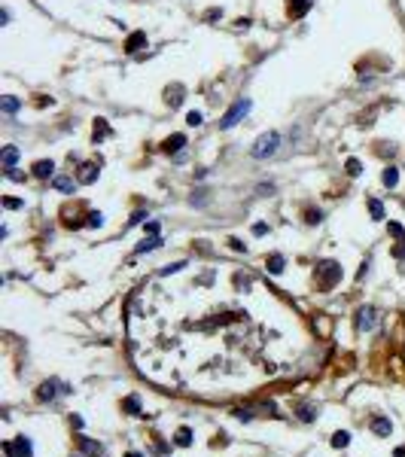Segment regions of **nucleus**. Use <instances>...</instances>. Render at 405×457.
Listing matches in <instances>:
<instances>
[{"label":"nucleus","instance_id":"obj_1","mask_svg":"<svg viewBox=\"0 0 405 457\" xmlns=\"http://www.w3.org/2000/svg\"><path fill=\"white\" fill-rule=\"evenodd\" d=\"M277 146H280V134L277 131H265V134H259L256 137V143L250 146V156L253 159H271L274 152H277Z\"/></svg>","mask_w":405,"mask_h":457},{"label":"nucleus","instance_id":"obj_2","mask_svg":"<svg viewBox=\"0 0 405 457\" xmlns=\"http://www.w3.org/2000/svg\"><path fill=\"white\" fill-rule=\"evenodd\" d=\"M250 107H253V101H250V98H238V101L226 110V116L219 119V128H235V125L247 116V113H250Z\"/></svg>","mask_w":405,"mask_h":457},{"label":"nucleus","instance_id":"obj_3","mask_svg":"<svg viewBox=\"0 0 405 457\" xmlns=\"http://www.w3.org/2000/svg\"><path fill=\"white\" fill-rule=\"evenodd\" d=\"M317 278H320V287H323V290L335 287V284L341 281V265L332 262V259H323V262L317 265Z\"/></svg>","mask_w":405,"mask_h":457},{"label":"nucleus","instance_id":"obj_4","mask_svg":"<svg viewBox=\"0 0 405 457\" xmlns=\"http://www.w3.org/2000/svg\"><path fill=\"white\" fill-rule=\"evenodd\" d=\"M67 393H70V387L52 378V381H43V384H40V390H37V399H40V402H52V399H58V396H67Z\"/></svg>","mask_w":405,"mask_h":457},{"label":"nucleus","instance_id":"obj_5","mask_svg":"<svg viewBox=\"0 0 405 457\" xmlns=\"http://www.w3.org/2000/svg\"><path fill=\"white\" fill-rule=\"evenodd\" d=\"M4 451H7L10 457H34V445H31L28 436H19L16 442H7Z\"/></svg>","mask_w":405,"mask_h":457},{"label":"nucleus","instance_id":"obj_6","mask_svg":"<svg viewBox=\"0 0 405 457\" xmlns=\"http://www.w3.org/2000/svg\"><path fill=\"white\" fill-rule=\"evenodd\" d=\"M375 323H378V311H375V308H359V311H356V326H359V332H372Z\"/></svg>","mask_w":405,"mask_h":457},{"label":"nucleus","instance_id":"obj_7","mask_svg":"<svg viewBox=\"0 0 405 457\" xmlns=\"http://www.w3.org/2000/svg\"><path fill=\"white\" fill-rule=\"evenodd\" d=\"M34 177H40V180L55 177V162H52V159H40V162H34Z\"/></svg>","mask_w":405,"mask_h":457},{"label":"nucleus","instance_id":"obj_8","mask_svg":"<svg viewBox=\"0 0 405 457\" xmlns=\"http://www.w3.org/2000/svg\"><path fill=\"white\" fill-rule=\"evenodd\" d=\"M308 10H311V0H289V4H286V13L292 19H302Z\"/></svg>","mask_w":405,"mask_h":457},{"label":"nucleus","instance_id":"obj_9","mask_svg":"<svg viewBox=\"0 0 405 457\" xmlns=\"http://www.w3.org/2000/svg\"><path fill=\"white\" fill-rule=\"evenodd\" d=\"M183 146H186V134H171V137L162 143V149H165V152H180Z\"/></svg>","mask_w":405,"mask_h":457},{"label":"nucleus","instance_id":"obj_10","mask_svg":"<svg viewBox=\"0 0 405 457\" xmlns=\"http://www.w3.org/2000/svg\"><path fill=\"white\" fill-rule=\"evenodd\" d=\"M52 186H55V189H61V192H73L77 180H73V177H67V174H55V177H52Z\"/></svg>","mask_w":405,"mask_h":457},{"label":"nucleus","instance_id":"obj_11","mask_svg":"<svg viewBox=\"0 0 405 457\" xmlns=\"http://www.w3.org/2000/svg\"><path fill=\"white\" fill-rule=\"evenodd\" d=\"M140 46H146V34H143V31H134V34L128 37V43H125V52H137Z\"/></svg>","mask_w":405,"mask_h":457},{"label":"nucleus","instance_id":"obj_12","mask_svg":"<svg viewBox=\"0 0 405 457\" xmlns=\"http://www.w3.org/2000/svg\"><path fill=\"white\" fill-rule=\"evenodd\" d=\"M162 247V238L159 235H150V238H143L140 244H137V253H153V250H159Z\"/></svg>","mask_w":405,"mask_h":457},{"label":"nucleus","instance_id":"obj_13","mask_svg":"<svg viewBox=\"0 0 405 457\" xmlns=\"http://www.w3.org/2000/svg\"><path fill=\"white\" fill-rule=\"evenodd\" d=\"M265 265H268V272H271V275H280V272H283V265H286V259H283L280 253H271V256L265 259Z\"/></svg>","mask_w":405,"mask_h":457},{"label":"nucleus","instance_id":"obj_14","mask_svg":"<svg viewBox=\"0 0 405 457\" xmlns=\"http://www.w3.org/2000/svg\"><path fill=\"white\" fill-rule=\"evenodd\" d=\"M80 448H83L86 454H95V457H98V454H104V445H101V442H95V439H86V436L80 439Z\"/></svg>","mask_w":405,"mask_h":457},{"label":"nucleus","instance_id":"obj_15","mask_svg":"<svg viewBox=\"0 0 405 457\" xmlns=\"http://www.w3.org/2000/svg\"><path fill=\"white\" fill-rule=\"evenodd\" d=\"M372 430H375L378 436H390V430H393L390 417H375V421H372Z\"/></svg>","mask_w":405,"mask_h":457},{"label":"nucleus","instance_id":"obj_16","mask_svg":"<svg viewBox=\"0 0 405 457\" xmlns=\"http://www.w3.org/2000/svg\"><path fill=\"white\" fill-rule=\"evenodd\" d=\"M165 101H168L171 107H180V104H183V86H174V89H168V92H165Z\"/></svg>","mask_w":405,"mask_h":457},{"label":"nucleus","instance_id":"obj_17","mask_svg":"<svg viewBox=\"0 0 405 457\" xmlns=\"http://www.w3.org/2000/svg\"><path fill=\"white\" fill-rule=\"evenodd\" d=\"M381 183H384L387 189H393V186L399 183V171H396V168H384V174H381Z\"/></svg>","mask_w":405,"mask_h":457},{"label":"nucleus","instance_id":"obj_18","mask_svg":"<svg viewBox=\"0 0 405 457\" xmlns=\"http://www.w3.org/2000/svg\"><path fill=\"white\" fill-rule=\"evenodd\" d=\"M16 162H19V146H4V165L16 168Z\"/></svg>","mask_w":405,"mask_h":457},{"label":"nucleus","instance_id":"obj_19","mask_svg":"<svg viewBox=\"0 0 405 457\" xmlns=\"http://www.w3.org/2000/svg\"><path fill=\"white\" fill-rule=\"evenodd\" d=\"M0 107H4V113H10V116H13V113H19L22 101H19V98H13V95H7L4 101H0Z\"/></svg>","mask_w":405,"mask_h":457},{"label":"nucleus","instance_id":"obj_20","mask_svg":"<svg viewBox=\"0 0 405 457\" xmlns=\"http://www.w3.org/2000/svg\"><path fill=\"white\" fill-rule=\"evenodd\" d=\"M174 442H177V445H183V448L192 445V430H189V427H180V430H177V436H174Z\"/></svg>","mask_w":405,"mask_h":457},{"label":"nucleus","instance_id":"obj_21","mask_svg":"<svg viewBox=\"0 0 405 457\" xmlns=\"http://www.w3.org/2000/svg\"><path fill=\"white\" fill-rule=\"evenodd\" d=\"M95 180H98V168H95V165H83L80 183H95Z\"/></svg>","mask_w":405,"mask_h":457},{"label":"nucleus","instance_id":"obj_22","mask_svg":"<svg viewBox=\"0 0 405 457\" xmlns=\"http://www.w3.org/2000/svg\"><path fill=\"white\" fill-rule=\"evenodd\" d=\"M350 445V433L347 430H338L335 436H332V448H347Z\"/></svg>","mask_w":405,"mask_h":457},{"label":"nucleus","instance_id":"obj_23","mask_svg":"<svg viewBox=\"0 0 405 457\" xmlns=\"http://www.w3.org/2000/svg\"><path fill=\"white\" fill-rule=\"evenodd\" d=\"M369 213H372V219H384V204L378 198H369Z\"/></svg>","mask_w":405,"mask_h":457},{"label":"nucleus","instance_id":"obj_24","mask_svg":"<svg viewBox=\"0 0 405 457\" xmlns=\"http://www.w3.org/2000/svg\"><path fill=\"white\" fill-rule=\"evenodd\" d=\"M122 408H125L128 414H140V399H137V396H128V399L122 402Z\"/></svg>","mask_w":405,"mask_h":457},{"label":"nucleus","instance_id":"obj_25","mask_svg":"<svg viewBox=\"0 0 405 457\" xmlns=\"http://www.w3.org/2000/svg\"><path fill=\"white\" fill-rule=\"evenodd\" d=\"M107 134H110V125H107L104 119H98V122H95V140H101V137H107Z\"/></svg>","mask_w":405,"mask_h":457},{"label":"nucleus","instance_id":"obj_26","mask_svg":"<svg viewBox=\"0 0 405 457\" xmlns=\"http://www.w3.org/2000/svg\"><path fill=\"white\" fill-rule=\"evenodd\" d=\"M344 168H347V174H350V177H359V174H362L359 159H347V165H344Z\"/></svg>","mask_w":405,"mask_h":457},{"label":"nucleus","instance_id":"obj_27","mask_svg":"<svg viewBox=\"0 0 405 457\" xmlns=\"http://www.w3.org/2000/svg\"><path fill=\"white\" fill-rule=\"evenodd\" d=\"M201 122H204V116H201V113H198V110H192V113H189V116H186V125H192V128H198Z\"/></svg>","mask_w":405,"mask_h":457},{"label":"nucleus","instance_id":"obj_28","mask_svg":"<svg viewBox=\"0 0 405 457\" xmlns=\"http://www.w3.org/2000/svg\"><path fill=\"white\" fill-rule=\"evenodd\" d=\"M7 180H13V183H25V174H22L19 168H7Z\"/></svg>","mask_w":405,"mask_h":457},{"label":"nucleus","instance_id":"obj_29","mask_svg":"<svg viewBox=\"0 0 405 457\" xmlns=\"http://www.w3.org/2000/svg\"><path fill=\"white\" fill-rule=\"evenodd\" d=\"M4 207L7 210H19V207H25V201L22 198H4Z\"/></svg>","mask_w":405,"mask_h":457},{"label":"nucleus","instance_id":"obj_30","mask_svg":"<svg viewBox=\"0 0 405 457\" xmlns=\"http://www.w3.org/2000/svg\"><path fill=\"white\" fill-rule=\"evenodd\" d=\"M180 269H186V262H174V265H165V269H162V275H177Z\"/></svg>","mask_w":405,"mask_h":457},{"label":"nucleus","instance_id":"obj_31","mask_svg":"<svg viewBox=\"0 0 405 457\" xmlns=\"http://www.w3.org/2000/svg\"><path fill=\"white\" fill-rule=\"evenodd\" d=\"M89 225H92V228L104 225V213H89Z\"/></svg>","mask_w":405,"mask_h":457},{"label":"nucleus","instance_id":"obj_32","mask_svg":"<svg viewBox=\"0 0 405 457\" xmlns=\"http://www.w3.org/2000/svg\"><path fill=\"white\" fill-rule=\"evenodd\" d=\"M229 247H232L235 253H244V250H247V244H241L238 238H229Z\"/></svg>","mask_w":405,"mask_h":457},{"label":"nucleus","instance_id":"obj_33","mask_svg":"<svg viewBox=\"0 0 405 457\" xmlns=\"http://www.w3.org/2000/svg\"><path fill=\"white\" fill-rule=\"evenodd\" d=\"M390 235H393V238H402V235H405V228H402L399 222H390Z\"/></svg>","mask_w":405,"mask_h":457},{"label":"nucleus","instance_id":"obj_34","mask_svg":"<svg viewBox=\"0 0 405 457\" xmlns=\"http://www.w3.org/2000/svg\"><path fill=\"white\" fill-rule=\"evenodd\" d=\"M265 232H268V225H265V222H256V225H253V235H256V238H262Z\"/></svg>","mask_w":405,"mask_h":457},{"label":"nucleus","instance_id":"obj_35","mask_svg":"<svg viewBox=\"0 0 405 457\" xmlns=\"http://www.w3.org/2000/svg\"><path fill=\"white\" fill-rule=\"evenodd\" d=\"M235 417H238V421H250L253 411H250V408H238V411H235Z\"/></svg>","mask_w":405,"mask_h":457},{"label":"nucleus","instance_id":"obj_36","mask_svg":"<svg viewBox=\"0 0 405 457\" xmlns=\"http://www.w3.org/2000/svg\"><path fill=\"white\" fill-rule=\"evenodd\" d=\"M146 232H150V235H159V222H156V219L146 222Z\"/></svg>","mask_w":405,"mask_h":457},{"label":"nucleus","instance_id":"obj_37","mask_svg":"<svg viewBox=\"0 0 405 457\" xmlns=\"http://www.w3.org/2000/svg\"><path fill=\"white\" fill-rule=\"evenodd\" d=\"M302 421H314V414H311V408H308V405L302 408Z\"/></svg>","mask_w":405,"mask_h":457},{"label":"nucleus","instance_id":"obj_38","mask_svg":"<svg viewBox=\"0 0 405 457\" xmlns=\"http://www.w3.org/2000/svg\"><path fill=\"white\" fill-rule=\"evenodd\" d=\"M396 256H405V247H396Z\"/></svg>","mask_w":405,"mask_h":457},{"label":"nucleus","instance_id":"obj_39","mask_svg":"<svg viewBox=\"0 0 405 457\" xmlns=\"http://www.w3.org/2000/svg\"><path fill=\"white\" fill-rule=\"evenodd\" d=\"M128 457H140V454H128Z\"/></svg>","mask_w":405,"mask_h":457},{"label":"nucleus","instance_id":"obj_40","mask_svg":"<svg viewBox=\"0 0 405 457\" xmlns=\"http://www.w3.org/2000/svg\"><path fill=\"white\" fill-rule=\"evenodd\" d=\"M73 457H80V454H73Z\"/></svg>","mask_w":405,"mask_h":457}]
</instances>
